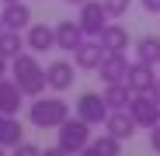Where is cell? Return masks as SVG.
I'll list each match as a JSON object with an SVG mask.
<instances>
[{
  "label": "cell",
  "instance_id": "cell-1",
  "mask_svg": "<svg viewBox=\"0 0 160 156\" xmlns=\"http://www.w3.org/2000/svg\"><path fill=\"white\" fill-rule=\"evenodd\" d=\"M11 80L24 90V97H38L49 83H45V69H42V63L35 59V52H28V49H24L21 52V56H14L11 59Z\"/></svg>",
  "mask_w": 160,
  "mask_h": 156
},
{
  "label": "cell",
  "instance_id": "cell-2",
  "mask_svg": "<svg viewBox=\"0 0 160 156\" xmlns=\"http://www.w3.org/2000/svg\"><path fill=\"white\" fill-rule=\"evenodd\" d=\"M70 118V104L63 97H32L28 104V121L35 128H59L63 121Z\"/></svg>",
  "mask_w": 160,
  "mask_h": 156
},
{
  "label": "cell",
  "instance_id": "cell-3",
  "mask_svg": "<svg viewBox=\"0 0 160 156\" xmlns=\"http://www.w3.org/2000/svg\"><path fill=\"white\" fill-rule=\"evenodd\" d=\"M87 142H91V125L84 118H66L59 125V142L56 146H63L70 156H80V149H84Z\"/></svg>",
  "mask_w": 160,
  "mask_h": 156
},
{
  "label": "cell",
  "instance_id": "cell-4",
  "mask_svg": "<svg viewBox=\"0 0 160 156\" xmlns=\"http://www.w3.org/2000/svg\"><path fill=\"white\" fill-rule=\"evenodd\" d=\"M125 111L132 115V121H136L139 128L160 125V101H157L153 94H132V101H129Z\"/></svg>",
  "mask_w": 160,
  "mask_h": 156
},
{
  "label": "cell",
  "instance_id": "cell-5",
  "mask_svg": "<svg viewBox=\"0 0 160 156\" xmlns=\"http://www.w3.org/2000/svg\"><path fill=\"white\" fill-rule=\"evenodd\" d=\"M80 28H84V35L87 38H98L104 28H108V21H112V14L104 11V4L101 0H87V4H80Z\"/></svg>",
  "mask_w": 160,
  "mask_h": 156
},
{
  "label": "cell",
  "instance_id": "cell-6",
  "mask_svg": "<svg viewBox=\"0 0 160 156\" xmlns=\"http://www.w3.org/2000/svg\"><path fill=\"white\" fill-rule=\"evenodd\" d=\"M108 111H112V108H108V104H104V97L94 94V90L80 94V101H77V118H84L87 125H104Z\"/></svg>",
  "mask_w": 160,
  "mask_h": 156
},
{
  "label": "cell",
  "instance_id": "cell-7",
  "mask_svg": "<svg viewBox=\"0 0 160 156\" xmlns=\"http://www.w3.org/2000/svg\"><path fill=\"white\" fill-rule=\"evenodd\" d=\"M104 45L98 42V38H84L77 49H73V66L77 69H98L101 63H104Z\"/></svg>",
  "mask_w": 160,
  "mask_h": 156
},
{
  "label": "cell",
  "instance_id": "cell-8",
  "mask_svg": "<svg viewBox=\"0 0 160 156\" xmlns=\"http://www.w3.org/2000/svg\"><path fill=\"white\" fill-rule=\"evenodd\" d=\"M125 83L132 94H153V83H157V66L150 63H129V76H125Z\"/></svg>",
  "mask_w": 160,
  "mask_h": 156
},
{
  "label": "cell",
  "instance_id": "cell-9",
  "mask_svg": "<svg viewBox=\"0 0 160 156\" xmlns=\"http://www.w3.org/2000/svg\"><path fill=\"white\" fill-rule=\"evenodd\" d=\"M104 83H125V76H129V59H125V52H108L104 56V63L94 69Z\"/></svg>",
  "mask_w": 160,
  "mask_h": 156
},
{
  "label": "cell",
  "instance_id": "cell-10",
  "mask_svg": "<svg viewBox=\"0 0 160 156\" xmlns=\"http://www.w3.org/2000/svg\"><path fill=\"white\" fill-rule=\"evenodd\" d=\"M24 49L35 52V56L56 49V28H49V24H28L24 28Z\"/></svg>",
  "mask_w": 160,
  "mask_h": 156
},
{
  "label": "cell",
  "instance_id": "cell-11",
  "mask_svg": "<svg viewBox=\"0 0 160 156\" xmlns=\"http://www.w3.org/2000/svg\"><path fill=\"white\" fill-rule=\"evenodd\" d=\"M73 69H77V66H73V63H66V59L49 63V66H45V83L56 90V94L70 90V87H73V80H77V76H73Z\"/></svg>",
  "mask_w": 160,
  "mask_h": 156
},
{
  "label": "cell",
  "instance_id": "cell-12",
  "mask_svg": "<svg viewBox=\"0 0 160 156\" xmlns=\"http://www.w3.org/2000/svg\"><path fill=\"white\" fill-rule=\"evenodd\" d=\"M0 17H4V28H11V31H24V28L32 24V7L24 4V0H14V4H4Z\"/></svg>",
  "mask_w": 160,
  "mask_h": 156
},
{
  "label": "cell",
  "instance_id": "cell-13",
  "mask_svg": "<svg viewBox=\"0 0 160 156\" xmlns=\"http://www.w3.org/2000/svg\"><path fill=\"white\" fill-rule=\"evenodd\" d=\"M21 108H24V90L11 76H4L0 80V115H18Z\"/></svg>",
  "mask_w": 160,
  "mask_h": 156
},
{
  "label": "cell",
  "instance_id": "cell-14",
  "mask_svg": "<svg viewBox=\"0 0 160 156\" xmlns=\"http://www.w3.org/2000/svg\"><path fill=\"white\" fill-rule=\"evenodd\" d=\"M136 121H132V115L129 111H108V118H104V132H108V135H115V139H132V135H136Z\"/></svg>",
  "mask_w": 160,
  "mask_h": 156
},
{
  "label": "cell",
  "instance_id": "cell-15",
  "mask_svg": "<svg viewBox=\"0 0 160 156\" xmlns=\"http://www.w3.org/2000/svg\"><path fill=\"white\" fill-rule=\"evenodd\" d=\"M84 38H87V35H84V28H80V21H59V24H56V49L73 52Z\"/></svg>",
  "mask_w": 160,
  "mask_h": 156
},
{
  "label": "cell",
  "instance_id": "cell-16",
  "mask_svg": "<svg viewBox=\"0 0 160 156\" xmlns=\"http://www.w3.org/2000/svg\"><path fill=\"white\" fill-rule=\"evenodd\" d=\"M98 42L104 45V52H125V49H129V31L122 28V24L108 21V28L98 35Z\"/></svg>",
  "mask_w": 160,
  "mask_h": 156
},
{
  "label": "cell",
  "instance_id": "cell-17",
  "mask_svg": "<svg viewBox=\"0 0 160 156\" xmlns=\"http://www.w3.org/2000/svg\"><path fill=\"white\" fill-rule=\"evenodd\" d=\"M104 104H108L112 111H125L129 108V101H132V90H129V83H104Z\"/></svg>",
  "mask_w": 160,
  "mask_h": 156
},
{
  "label": "cell",
  "instance_id": "cell-18",
  "mask_svg": "<svg viewBox=\"0 0 160 156\" xmlns=\"http://www.w3.org/2000/svg\"><path fill=\"white\" fill-rule=\"evenodd\" d=\"M132 52H136V59H139V63L157 66V63H160V38H157V35H143V38H136Z\"/></svg>",
  "mask_w": 160,
  "mask_h": 156
},
{
  "label": "cell",
  "instance_id": "cell-19",
  "mask_svg": "<svg viewBox=\"0 0 160 156\" xmlns=\"http://www.w3.org/2000/svg\"><path fill=\"white\" fill-rule=\"evenodd\" d=\"M21 121H18V115H0V146H18L21 142Z\"/></svg>",
  "mask_w": 160,
  "mask_h": 156
},
{
  "label": "cell",
  "instance_id": "cell-20",
  "mask_svg": "<svg viewBox=\"0 0 160 156\" xmlns=\"http://www.w3.org/2000/svg\"><path fill=\"white\" fill-rule=\"evenodd\" d=\"M21 52H24V35L4 28V31H0V56H4V59H14V56H21Z\"/></svg>",
  "mask_w": 160,
  "mask_h": 156
},
{
  "label": "cell",
  "instance_id": "cell-21",
  "mask_svg": "<svg viewBox=\"0 0 160 156\" xmlns=\"http://www.w3.org/2000/svg\"><path fill=\"white\" fill-rule=\"evenodd\" d=\"M98 149H101V156H122V139H115V135H98V139H91Z\"/></svg>",
  "mask_w": 160,
  "mask_h": 156
},
{
  "label": "cell",
  "instance_id": "cell-22",
  "mask_svg": "<svg viewBox=\"0 0 160 156\" xmlns=\"http://www.w3.org/2000/svg\"><path fill=\"white\" fill-rule=\"evenodd\" d=\"M101 4H104V11H108L112 17H125L129 7H132V0H101Z\"/></svg>",
  "mask_w": 160,
  "mask_h": 156
},
{
  "label": "cell",
  "instance_id": "cell-23",
  "mask_svg": "<svg viewBox=\"0 0 160 156\" xmlns=\"http://www.w3.org/2000/svg\"><path fill=\"white\" fill-rule=\"evenodd\" d=\"M14 156H42V149H38L35 142H24V139H21V142L14 146Z\"/></svg>",
  "mask_w": 160,
  "mask_h": 156
},
{
  "label": "cell",
  "instance_id": "cell-24",
  "mask_svg": "<svg viewBox=\"0 0 160 156\" xmlns=\"http://www.w3.org/2000/svg\"><path fill=\"white\" fill-rule=\"evenodd\" d=\"M150 149H153V153H160V125H153V128H150Z\"/></svg>",
  "mask_w": 160,
  "mask_h": 156
},
{
  "label": "cell",
  "instance_id": "cell-25",
  "mask_svg": "<svg viewBox=\"0 0 160 156\" xmlns=\"http://www.w3.org/2000/svg\"><path fill=\"white\" fill-rule=\"evenodd\" d=\"M139 7L146 14H160V0H139Z\"/></svg>",
  "mask_w": 160,
  "mask_h": 156
},
{
  "label": "cell",
  "instance_id": "cell-26",
  "mask_svg": "<svg viewBox=\"0 0 160 156\" xmlns=\"http://www.w3.org/2000/svg\"><path fill=\"white\" fill-rule=\"evenodd\" d=\"M80 156H101V149H98V146H94V142H87V146H84V149H80Z\"/></svg>",
  "mask_w": 160,
  "mask_h": 156
},
{
  "label": "cell",
  "instance_id": "cell-27",
  "mask_svg": "<svg viewBox=\"0 0 160 156\" xmlns=\"http://www.w3.org/2000/svg\"><path fill=\"white\" fill-rule=\"evenodd\" d=\"M42 156H70V153H66V149H63V146H52V149H45V153H42Z\"/></svg>",
  "mask_w": 160,
  "mask_h": 156
},
{
  "label": "cell",
  "instance_id": "cell-28",
  "mask_svg": "<svg viewBox=\"0 0 160 156\" xmlns=\"http://www.w3.org/2000/svg\"><path fill=\"white\" fill-rule=\"evenodd\" d=\"M7 63H11V59H4V56H0V80L7 76Z\"/></svg>",
  "mask_w": 160,
  "mask_h": 156
},
{
  "label": "cell",
  "instance_id": "cell-29",
  "mask_svg": "<svg viewBox=\"0 0 160 156\" xmlns=\"http://www.w3.org/2000/svg\"><path fill=\"white\" fill-rule=\"evenodd\" d=\"M153 97L160 101V76H157V83H153Z\"/></svg>",
  "mask_w": 160,
  "mask_h": 156
},
{
  "label": "cell",
  "instance_id": "cell-30",
  "mask_svg": "<svg viewBox=\"0 0 160 156\" xmlns=\"http://www.w3.org/2000/svg\"><path fill=\"white\" fill-rule=\"evenodd\" d=\"M66 4H77V7H80V4H87V0H66Z\"/></svg>",
  "mask_w": 160,
  "mask_h": 156
},
{
  "label": "cell",
  "instance_id": "cell-31",
  "mask_svg": "<svg viewBox=\"0 0 160 156\" xmlns=\"http://www.w3.org/2000/svg\"><path fill=\"white\" fill-rule=\"evenodd\" d=\"M0 31H4V17H0Z\"/></svg>",
  "mask_w": 160,
  "mask_h": 156
},
{
  "label": "cell",
  "instance_id": "cell-32",
  "mask_svg": "<svg viewBox=\"0 0 160 156\" xmlns=\"http://www.w3.org/2000/svg\"><path fill=\"white\" fill-rule=\"evenodd\" d=\"M0 156H4V146H0Z\"/></svg>",
  "mask_w": 160,
  "mask_h": 156
},
{
  "label": "cell",
  "instance_id": "cell-33",
  "mask_svg": "<svg viewBox=\"0 0 160 156\" xmlns=\"http://www.w3.org/2000/svg\"><path fill=\"white\" fill-rule=\"evenodd\" d=\"M4 4H14V0H4Z\"/></svg>",
  "mask_w": 160,
  "mask_h": 156
}]
</instances>
